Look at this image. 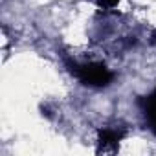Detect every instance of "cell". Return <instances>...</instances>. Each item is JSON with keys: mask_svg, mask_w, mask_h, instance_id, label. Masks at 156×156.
<instances>
[{"mask_svg": "<svg viewBox=\"0 0 156 156\" xmlns=\"http://www.w3.org/2000/svg\"><path fill=\"white\" fill-rule=\"evenodd\" d=\"M121 136H123V134H119L118 130H112V129L103 130V132H101V138H99L101 147H103V145H112L114 151H116V149H118V143H119V140H121Z\"/></svg>", "mask_w": 156, "mask_h": 156, "instance_id": "3", "label": "cell"}, {"mask_svg": "<svg viewBox=\"0 0 156 156\" xmlns=\"http://www.w3.org/2000/svg\"><path fill=\"white\" fill-rule=\"evenodd\" d=\"M72 72L83 85L88 87H108L114 79V73L101 62L72 64Z\"/></svg>", "mask_w": 156, "mask_h": 156, "instance_id": "1", "label": "cell"}, {"mask_svg": "<svg viewBox=\"0 0 156 156\" xmlns=\"http://www.w3.org/2000/svg\"><path fill=\"white\" fill-rule=\"evenodd\" d=\"M138 103H140L147 129L152 134H156V90H152L149 96H143Z\"/></svg>", "mask_w": 156, "mask_h": 156, "instance_id": "2", "label": "cell"}]
</instances>
